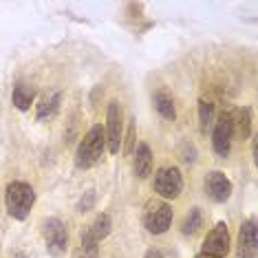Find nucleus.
<instances>
[{"label": "nucleus", "mask_w": 258, "mask_h": 258, "mask_svg": "<svg viewBox=\"0 0 258 258\" xmlns=\"http://www.w3.org/2000/svg\"><path fill=\"white\" fill-rule=\"evenodd\" d=\"M110 227H113V223H110V216L102 212V214L95 216V221H93V225L89 227V230H91V234L95 236V240L99 243V240L106 238L108 234H110Z\"/></svg>", "instance_id": "nucleus-18"}, {"label": "nucleus", "mask_w": 258, "mask_h": 258, "mask_svg": "<svg viewBox=\"0 0 258 258\" xmlns=\"http://www.w3.org/2000/svg\"><path fill=\"white\" fill-rule=\"evenodd\" d=\"M16 258H27L25 254H20V251H18V254H16Z\"/></svg>", "instance_id": "nucleus-24"}, {"label": "nucleus", "mask_w": 258, "mask_h": 258, "mask_svg": "<svg viewBox=\"0 0 258 258\" xmlns=\"http://www.w3.org/2000/svg\"><path fill=\"white\" fill-rule=\"evenodd\" d=\"M99 254V243L91 234L89 227L80 232V249L75 251V258H97Z\"/></svg>", "instance_id": "nucleus-14"}, {"label": "nucleus", "mask_w": 258, "mask_h": 258, "mask_svg": "<svg viewBox=\"0 0 258 258\" xmlns=\"http://www.w3.org/2000/svg\"><path fill=\"white\" fill-rule=\"evenodd\" d=\"M155 108L159 110V115L163 117V119L174 121V117H177V108H174V102H172V97H170L166 91H159V93L155 95Z\"/></svg>", "instance_id": "nucleus-15"}, {"label": "nucleus", "mask_w": 258, "mask_h": 258, "mask_svg": "<svg viewBox=\"0 0 258 258\" xmlns=\"http://www.w3.org/2000/svg\"><path fill=\"white\" fill-rule=\"evenodd\" d=\"M36 203V192L33 187L25 183V181H11L5 192V205L11 219L16 221H25L31 214V208Z\"/></svg>", "instance_id": "nucleus-1"}, {"label": "nucleus", "mask_w": 258, "mask_h": 258, "mask_svg": "<svg viewBox=\"0 0 258 258\" xmlns=\"http://www.w3.org/2000/svg\"><path fill=\"white\" fill-rule=\"evenodd\" d=\"M60 99H62V93H53L51 97H42V102L38 104V119L42 121L46 117H53L60 108Z\"/></svg>", "instance_id": "nucleus-17"}, {"label": "nucleus", "mask_w": 258, "mask_h": 258, "mask_svg": "<svg viewBox=\"0 0 258 258\" xmlns=\"http://www.w3.org/2000/svg\"><path fill=\"white\" fill-rule=\"evenodd\" d=\"M203 254L216 256V258H225L230 251V232H227L225 223H216L210 230V234L203 240Z\"/></svg>", "instance_id": "nucleus-7"}, {"label": "nucleus", "mask_w": 258, "mask_h": 258, "mask_svg": "<svg viewBox=\"0 0 258 258\" xmlns=\"http://www.w3.org/2000/svg\"><path fill=\"white\" fill-rule=\"evenodd\" d=\"M236 258H256V221L249 219L240 225Z\"/></svg>", "instance_id": "nucleus-10"}, {"label": "nucleus", "mask_w": 258, "mask_h": 258, "mask_svg": "<svg viewBox=\"0 0 258 258\" xmlns=\"http://www.w3.org/2000/svg\"><path fill=\"white\" fill-rule=\"evenodd\" d=\"M106 144L108 152L117 155L121 148V106L119 102H110L108 104V115H106Z\"/></svg>", "instance_id": "nucleus-8"}, {"label": "nucleus", "mask_w": 258, "mask_h": 258, "mask_svg": "<svg viewBox=\"0 0 258 258\" xmlns=\"http://www.w3.org/2000/svg\"><path fill=\"white\" fill-rule=\"evenodd\" d=\"M199 119H201V131L208 133V128L214 124V104L201 99L199 102Z\"/></svg>", "instance_id": "nucleus-19"}, {"label": "nucleus", "mask_w": 258, "mask_h": 258, "mask_svg": "<svg viewBox=\"0 0 258 258\" xmlns=\"http://www.w3.org/2000/svg\"><path fill=\"white\" fill-rule=\"evenodd\" d=\"M36 86H29V84H16L14 91H11V102H14V106L18 110H29L33 104V99H36Z\"/></svg>", "instance_id": "nucleus-11"}, {"label": "nucleus", "mask_w": 258, "mask_h": 258, "mask_svg": "<svg viewBox=\"0 0 258 258\" xmlns=\"http://www.w3.org/2000/svg\"><path fill=\"white\" fill-rule=\"evenodd\" d=\"M104 148H106V135H104V128L93 126L78 146V152H75V166H78L80 170L93 168L99 159H102Z\"/></svg>", "instance_id": "nucleus-2"}, {"label": "nucleus", "mask_w": 258, "mask_h": 258, "mask_svg": "<svg viewBox=\"0 0 258 258\" xmlns=\"http://www.w3.org/2000/svg\"><path fill=\"white\" fill-rule=\"evenodd\" d=\"M172 223V208L166 201H148L144 210V225L150 234H163Z\"/></svg>", "instance_id": "nucleus-3"}, {"label": "nucleus", "mask_w": 258, "mask_h": 258, "mask_svg": "<svg viewBox=\"0 0 258 258\" xmlns=\"http://www.w3.org/2000/svg\"><path fill=\"white\" fill-rule=\"evenodd\" d=\"M146 258H163V254L159 249H148L146 251Z\"/></svg>", "instance_id": "nucleus-22"}, {"label": "nucleus", "mask_w": 258, "mask_h": 258, "mask_svg": "<svg viewBox=\"0 0 258 258\" xmlns=\"http://www.w3.org/2000/svg\"><path fill=\"white\" fill-rule=\"evenodd\" d=\"M201 227H203V212L199 208H192L190 212L185 214L183 225H181V232H183L185 236H192V234H197Z\"/></svg>", "instance_id": "nucleus-16"}, {"label": "nucleus", "mask_w": 258, "mask_h": 258, "mask_svg": "<svg viewBox=\"0 0 258 258\" xmlns=\"http://www.w3.org/2000/svg\"><path fill=\"white\" fill-rule=\"evenodd\" d=\"M205 192L210 195V199L216 203H225L232 197V181L225 177L223 172L214 170L205 177Z\"/></svg>", "instance_id": "nucleus-9"}, {"label": "nucleus", "mask_w": 258, "mask_h": 258, "mask_svg": "<svg viewBox=\"0 0 258 258\" xmlns=\"http://www.w3.org/2000/svg\"><path fill=\"white\" fill-rule=\"evenodd\" d=\"M197 258H216V256H210V254H203V251H201V254H199Z\"/></svg>", "instance_id": "nucleus-23"}, {"label": "nucleus", "mask_w": 258, "mask_h": 258, "mask_svg": "<svg viewBox=\"0 0 258 258\" xmlns=\"http://www.w3.org/2000/svg\"><path fill=\"white\" fill-rule=\"evenodd\" d=\"M183 190V177L177 168H159L155 174V192L161 199H177Z\"/></svg>", "instance_id": "nucleus-4"}, {"label": "nucleus", "mask_w": 258, "mask_h": 258, "mask_svg": "<svg viewBox=\"0 0 258 258\" xmlns=\"http://www.w3.org/2000/svg\"><path fill=\"white\" fill-rule=\"evenodd\" d=\"M212 126H214L212 128V148L219 157H227L230 155V148H232V139H234L230 113H223Z\"/></svg>", "instance_id": "nucleus-6"}, {"label": "nucleus", "mask_w": 258, "mask_h": 258, "mask_svg": "<svg viewBox=\"0 0 258 258\" xmlns=\"http://www.w3.org/2000/svg\"><path fill=\"white\" fill-rule=\"evenodd\" d=\"M152 172V152L148 144H139L135 152V174L139 179H146Z\"/></svg>", "instance_id": "nucleus-13"}, {"label": "nucleus", "mask_w": 258, "mask_h": 258, "mask_svg": "<svg viewBox=\"0 0 258 258\" xmlns=\"http://www.w3.org/2000/svg\"><path fill=\"white\" fill-rule=\"evenodd\" d=\"M230 121H232V131L234 137L247 139L249 137V128H251V119H249V108H236L230 113Z\"/></svg>", "instance_id": "nucleus-12"}, {"label": "nucleus", "mask_w": 258, "mask_h": 258, "mask_svg": "<svg viewBox=\"0 0 258 258\" xmlns=\"http://www.w3.org/2000/svg\"><path fill=\"white\" fill-rule=\"evenodd\" d=\"M133 146H135V121H131V128H128V135H126V146H124L126 155L133 152Z\"/></svg>", "instance_id": "nucleus-21"}, {"label": "nucleus", "mask_w": 258, "mask_h": 258, "mask_svg": "<svg viewBox=\"0 0 258 258\" xmlns=\"http://www.w3.org/2000/svg\"><path fill=\"white\" fill-rule=\"evenodd\" d=\"M93 205H95V192L89 190V192H84V197L80 199L78 210H80L82 214H84V212H89V210H93Z\"/></svg>", "instance_id": "nucleus-20"}, {"label": "nucleus", "mask_w": 258, "mask_h": 258, "mask_svg": "<svg viewBox=\"0 0 258 258\" xmlns=\"http://www.w3.org/2000/svg\"><path fill=\"white\" fill-rule=\"evenodd\" d=\"M44 240H46V251L51 256H62L69 247V230L60 219H49L44 223Z\"/></svg>", "instance_id": "nucleus-5"}]
</instances>
